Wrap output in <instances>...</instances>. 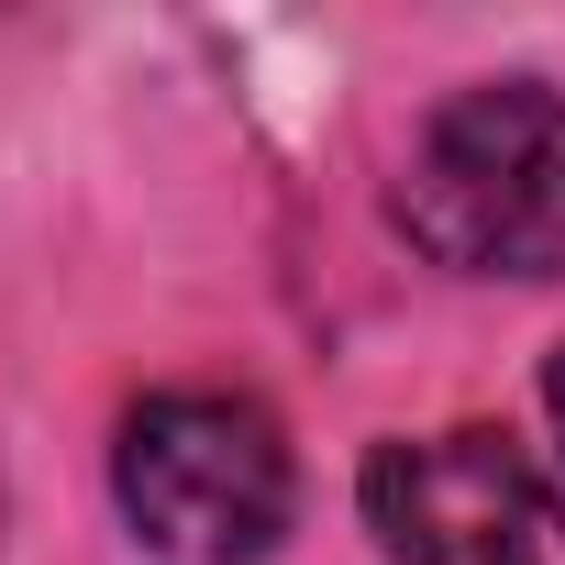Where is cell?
I'll list each match as a JSON object with an SVG mask.
<instances>
[{
    "label": "cell",
    "mask_w": 565,
    "mask_h": 565,
    "mask_svg": "<svg viewBox=\"0 0 565 565\" xmlns=\"http://www.w3.org/2000/svg\"><path fill=\"white\" fill-rule=\"evenodd\" d=\"M399 233L455 277H565V100L532 78L455 89L399 156Z\"/></svg>",
    "instance_id": "cell-1"
},
{
    "label": "cell",
    "mask_w": 565,
    "mask_h": 565,
    "mask_svg": "<svg viewBox=\"0 0 565 565\" xmlns=\"http://www.w3.org/2000/svg\"><path fill=\"white\" fill-rule=\"evenodd\" d=\"M111 488L134 510V532L178 565H255L277 554L300 510V466L289 433H277L244 388H156L122 422Z\"/></svg>",
    "instance_id": "cell-2"
},
{
    "label": "cell",
    "mask_w": 565,
    "mask_h": 565,
    "mask_svg": "<svg viewBox=\"0 0 565 565\" xmlns=\"http://www.w3.org/2000/svg\"><path fill=\"white\" fill-rule=\"evenodd\" d=\"M366 521L399 565H565V499L499 433H422L366 455Z\"/></svg>",
    "instance_id": "cell-3"
},
{
    "label": "cell",
    "mask_w": 565,
    "mask_h": 565,
    "mask_svg": "<svg viewBox=\"0 0 565 565\" xmlns=\"http://www.w3.org/2000/svg\"><path fill=\"white\" fill-rule=\"evenodd\" d=\"M543 411H554V433H565V355L543 366Z\"/></svg>",
    "instance_id": "cell-4"
}]
</instances>
